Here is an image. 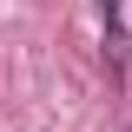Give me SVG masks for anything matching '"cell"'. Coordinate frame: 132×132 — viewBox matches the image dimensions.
<instances>
[{"label": "cell", "mask_w": 132, "mask_h": 132, "mask_svg": "<svg viewBox=\"0 0 132 132\" xmlns=\"http://www.w3.org/2000/svg\"><path fill=\"white\" fill-rule=\"evenodd\" d=\"M99 13H106V66L119 79L126 73V0H99Z\"/></svg>", "instance_id": "6da1fadb"}]
</instances>
